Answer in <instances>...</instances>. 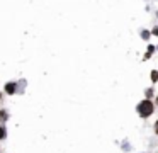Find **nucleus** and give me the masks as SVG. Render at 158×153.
Returning <instances> with one entry per match:
<instances>
[{
	"instance_id": "nucleus-1",
	"label": "nucleus",
	"mask_w": 158,
	"mask_h": 153,
	"mask_svg": "<svg viewBox=\"0 0 158 153\" xmlns=\"http://www.w3.org/2000/svg\"><path fill=\"white\" fill-rule=\"evenodd\" d=\"M138 112H140L141 117L151 116V112H153V104H151L150 100H143L140 106H138Z\"/></svg>"
},
{
	"instance_id": "nucleus-2",
	"label": "nucleus",
	"mask_w": 158,
	"mask_h": 153,
	"mask_svg": "<svg viewBox=\"0 0 158 153\" xmlns=\"http://www.w3.org/2000/svg\"><path fill=\"white\" fill-rule=\"evenodd\" d=\"M5 92L7 94H15V84H7L5 85Z\"/></svg>"
},
{
	"instance_id": "nucleus-3",
	"label": "nucleus",
	"mask_w": 158,
	"mask_h": 153,
	"mask_svg": "<svg viewBox=\"0 0 158 153\" xmlns=\"http://www.w3.org/2000/svg\"><path fill=\"white\" fill-rule=\"evenodd\" d=\"M151 80L158 82V72H156V70H153V72H151Z\"/></svg>"
},
{
	"instance_id": "nucleus-4",
	"label": "nucleus",
	"mask_w": 158,
	"mask_h": 153,
	"mask_svg": "<svg viewBox=\"0 0 158 153\" xmlns=\"http://www.w3.org/2000/svg\"><path fill=\"white\" fill-rule=\"evenodd\" d=\"M0 121H7V112L5 111H0Z\"/></svg>"
},
{
	"instance_id": "nucleus-5",
	"label": "nucleus",
	"mask_w": 158,
	"mask_h": 153,
	"mask_svg": "<svg viewBox=\"0 0 158 153\" xmlns=\"http://www.w3.org/2000/svg\"><path fill=\"white\" fill-rule=\"evenodd\" d=\"M141 37L143 39H150V33L148 31H141Z\"/></svg>"
},
{
	"instance_id": "nucleus-6",
	"label": "nucleus",
	"mask_w": 158,
	"mask_h": 153,
	"mask_svg": "<svg viewBox=\"0 0 158 153\" xmlns=\"http://www.w3.org/2000/svg\"><path fill=\"white\" fill-rule=\"evenodd\" d=\"M4 138H5V128L0 126V139H4Z\"/></svg>"
},
{
	"instance_id": "nucleus-7",
	"label": "nucleus",
	"mask_w": 158,
	"mask_h": 153,
	"mask_svg": "<svg viewBox=\"0 0 158 153\" xmlns=\"http://www.w3.org/2000/svg\"><path fill=\"white\" fill-rule=\"evenodd\" d=\"M146 95H148V97H151V95H153V90H151V88H148V90H146Z\"/></svg>"
},
{
	"instance_id": "nucleus-8",
	"label": "nucleus",
	"mask_w": 158,
	"mask_h": 153,
	"mask_svg": "<svg viewBox=\"0 0 158 153\" xmlns=\"http://www.w3.org/2000/svg\"><path fill=\"white\" fill-rule=\"evenodd\" d=\"M155 133H156V135H158V121H156V123H155Z\"/></svg>"
},
{
	"instance_id": "nucleus-9",
	"label": "nucleus",
	"mask_w": 158,
	"mask_h": 153,
	"mask_svg": "<svg viewBox=\"0 0 158 153\" xmlns=\"http://www.w3.org/2000/svg\"><path fill=\"white\" fill-rule=\"evenodd\" d=\"M153 34H155V36H158V27H155V29H153Z\"/></svg>"
}]
</instances>
